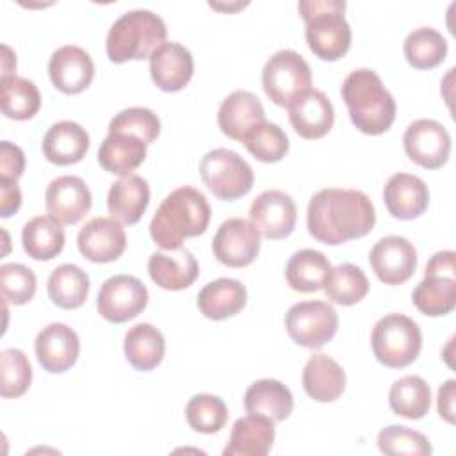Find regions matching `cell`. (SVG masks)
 Wrapping results in <instances>:
<instances>
[{
	"instance_id": "cell-46",
	"label": "cell",
	"mask_w": 456,
	"mask_h": 456,
	"mask_svg": "<svg viewBox=\"0 0 456 456\" xmlns=\"http://www.w3.org/2000/svg\"><path fill=\"white\" fill-rule=\"evenodd\" d=\"M25 171V153L23 150L11 142L2 141L0 142V173L4 178L18 180Z\"/></svg>"
},
{
	"instance_id": "cell-17",
	"label": "cell",
	"mask_w": 456,
	"mask_h": 456,
	"mask_svg": "<svg viewBox=\"0 0 456 456\" xmlns=\"http://www.w3.org/2000/svg\"><path fill=\"white\" fill-rule=\"evenodd\" d=\"M287 109L292 128L299 137L308 141L324 137L335 121V110L330 98L314 87L297 94Z\"/></svg>"
},
{
	"instance_id": "cell-4",
	"label": "cell",
	"mask_w": 456,
	"mask_h": 456,
	"mask_svg": "<svg viewBox=\"0 0 456 456\" xmlns=\"http://www.w3.org/2000/svg\"><path fill=\"white\" fill-rule=\"evenodd\" d=\"M306 45L322 61L344 57L351 46V27L344 16V0H301Z\"/></svg>"
},
{
	"instance_id": "cell-1",
	"label": "cell",
	"mask_w": 456,
	"mask_h": 456,
	"mask_svg": "<svg viewBox=\"0 0 456 456\" xmlns=\"http://www.w3.org/2000/svg\"><path fill=\"white\" fill-rule=\"evenodd\" d=\"M376 224L369 196L358 189H321L310 198L306 226L319 242L337 246L367 235Z\"/></svg>"
},
{
	"instance_id": "cell-11",
	"label": "cell",
	"mask_w": 456,
	"mask_h": 456,
	"mask_svg": "<svg viewBox=\"0 0 456 456\" xmlns=\"http://www.w3.org/2000/svg\"><path fill=\"white\" fill-rule=\"evenodd\" d=\"M148 305L146 285L130 274H114L107 278L96 297L98 314L109 322H126L137 317Z\"/></svg>"
},
{
	"instance_id": "cell-9",
	"label": "cell",
	"mask_w": 456,
	"mask_h": 456,
	"mask_svg": "<svg viewBox=\"0 0 456 456\" xmlns=\"http://www.w3.org/2000/svg\"><path fill=\"white\" fill-rule=\"evenodd\" d=\"M312 84V71L305 57L283 48L273 53L262 69V87L278 107H287Z\"/></svg>"
},
{
	"instance_id": "cell-41",
	"label": "cell",
	"mask_w": 456,
	"mask_h": 456,
	"mask_svg": "<svg viewBox=\"0 0 456 456\" xmlns=\"http://www.w3.org/2000/svg\"><path fill=\"white\" fill-rule=\"evenodd\" d=\"M185 419L194 431L212 435L224 428L228 408L219 395L196 394L185 404Z\"/></svg>"
},
{
	"instance_id": "cell-26",
	"label": "cell",
	"mask_w": 456,
	"mask_h": 456,
	"mask_svg": "<svg viewBox=\"0 0 456 456\" xmlns=\"http://www.w3.org/2000/svg\"><path fill=\"white\" fill-rule=\"evenodd\" d=\"M89 150V134L75 121L53 123L43 137V153L48 162L69 166L80 162Z\"/></svg>"
},
{
	"instance_id": "cell-22",
	"label": "cell",
	"mask_w": 456,
	"mask_h": 456,
	"mask_svg": "<svg viewBox=\"0 0 456 456\" xmlns=\"http://www.w3.org/2000/svg\"><path fill=\"white\" fill-rule=\"evenodd\" d=\"M387 210L403 221L422 216L429 205V189L422 178L410 173L392 175L383 189Z\"/></svg>"
},
{
	"instance_id": "cell-15",
	"label": "cell",
	"mask_w": 456,
	"mask_h": 456,
	"mask_svg": "<svg viewBox=\"0 0 456 456\" xmlns=\"http://www.w3.org/2000/svg\"><path fill=\"white\" fill-rule=\"evenodd\" d=\"M369 264L383 283L401 285L408 281L417 269V249L406 237L388 235L372 246Z\"/></svg>"
},
{
	"instance_id": "cell-40",
	"label": "cell",
	"mask_w": 456,
	"mask_h": 456,
	"mask_svg": "<svg viewBox=\"0 0 456 456\" xmlns=\"http://www.w3.org/2000/svg\"><path fill=\"white\" fill-rule=\"evenodd\" d=\"M246 150L260 162H278L289 151L287 134L271 121H262L246 132L242 137Z\"/></svg>"
},
{
	"instance_id": "cell-34",
	"label": "cell",
	"mask_w": 456,
	"mask_h": 456,
	"mask_svg": "<svg viewBox=\"0 0 456 456\" xmlns=\"http://www.w3.org/2000/svg\"><path fill=\"white\" fill-rule=\"evenodd\" d=\"M50 301L64 310L78 308L89 296V276L75 264L57 265L46 283Z\"/></svg>"
},
{
	"instance_id": "cell-49",
	"label": "cell",
	"mask_w": 456,
	"mask_h": 456,
	"mask_svg": "<svg viewBox=\"0 0 456 456\" xmlns=\"http://www.w3.org/2000/svg\"><path fill=\"white\" fill-rule=\"evenodd\" d=\"M4 50V62H2V75H12V71L16 69V57L12 55L11 48L7 45L2 46Z\"/></svg>"
},
{
	"instance_id": "cell-12",
	"label": "cell",
	"mask_w": 456,
	"mask_h": 456,
	"mask_svg": "<svg viewBox=\"0 0 456 456\" xmlns=\"http://www.w3.org/2000/svg\"><path fill=\"white\" fill-rule=\"evenodd\" d=\"M403 146L411 162L426 169H438L449 159L451 135L442 123L422 118L408 125Z\"/></svg>"
},
{
	"instance_id": "cell-37",
	"label": "cell",
	"mask_w": 456,
	"mask_h": 456,
	"mask_svg": "<svg viewBox=\"0 0 456 456\" xmlns=\"http://www.w3.org/2000/svg\"><path fill=\"white\" fill-rule=\"evenodd\" d=\"M388 403L395 415L417 420L429 411L431 388L424 378L410 374L394 381L388 392Z\"/></svg>"
},
{
	"instance_id": "cell-18",
	"label": "cell",
	"mask_w": 456,
	"mask_h": 456,
	"mask_svg": "<svg viewBox=\"0 0 456 456\" xmlns=\"http://www.w3.org/2000/svg\"><path fill=\"white\" fill-rule=\"evenodd\" d=\"M78 251L94 264L118 260L126 248V233L114 217H93L77 235Z\"/></svg>"
},
{
	"instance_id": "cell-47",
	"label": "cell",
	"mask_w": 456,
	"mask_h": 456,
	"mask_svg": "<svg viewBox=\"0 0 456 456\" xmlns=\"http://www.w3.org/2000/svg\"><path fill=\"white\" fill-rule=\"evenodd\" d=\"M18 180L0 176V216L9 217L18 212L21 205V191L16 183Z\"/></svg>"
},
{
	"instance_id": "cell-25",
	"label": "cell",
	"mask_w": 456,
	"mask_h": 456,
	"mask_svg": "<svg viewBox=\"0 0 456 456\" xmlns=\"http://www.w3.org/2000/svg\"><path fill=\"white\" fill-rule=\"evenodd\" d=\"M274 442V422L262 415H246L233 422L224 456H265Z\"/></svg>"
},
{
	"instance_id": "cell-20",
	"label": "cell",
	"mask_w": 456,
	"mask_h": 456,
	"mask_svg": "<svg viewBox=\"0 0 456 456\" xmlns=\"http://www.w3.org/2000/svg\"><path fill=\"white\" fill-rule=\"evenodd\" d=\"M48 75L55 89L64 94H77L91 86L94 64L84 48L64 45L50 55Z\"/></svg>"
},
{
	"instance_id": "cell-27",
	"label": "cell",
	"mask_w": 456,
	"mask_h": 456,
	"mask_svg": "<svg viewBox=\"0 0 456 456\" xmlns=\"http://www.w3.org/2000/svg\"><path fill=\"white\" fill-rule=\"evenodd\" d=\"M303 388L319 403L337 401L346 388V372L338 362L331 356L315 353L308 358L303 369Z\"/></svg>"
},
{
	"instance_id": "cell-5",
	"label": "cell",
	"mask_w": 456,
	"mask_h": 456,
	"mask_svg": "<svg viewBox=\"0 0 456 456\" xmlns=\"http://www.w3.org/2000/svg\"><path fill=\"white\" fill-rule=\"evenodd\" d=\"M167 28L164 20L148 9L123 12L109 28L105 39L107 57L116 62L150 59L151 52L164 43Z\"/></svg>"
},
{
	"instance_id": "cell-31",
	"label": "cell",
	"mask_w": 456,
	"mask_h": 456,
	"mask_svg": "<svg viewBox=\"0 0 456 456\" xmlns=\"http://www.w3.org/2000/svg\"><path fill=\"white\" fill-rule=\"evenodd\" d=\"M246 287L233 278H217L198 292V308L212 321H223L239 314L246 306Z\"/></svg>"
},
{
	"instance_id": "cell-43",
	"label": "cell",
	"mask_w": 456,
	"mask_h": 456,
	"mask_svg": "<svg viewBox=\"0 0 456 456\" xmlns=\"http://www.w3.org/2000/svg\"><path fill=\"white\" fill-rule=\"evenodd\" d=\"M378 447L390 456H429L433 451L426 435L399 424H390L378 433Z\"/></svg>"
},
{
	"instance_id": "cell-3",
	"label": "cell",
	"mask_w": 456,
	"mask_h": 456,
	"mask_svg": "<svg viewBox=\"0 0 456 456\" xmlns=\"http://www.w3.org/2000/svg\"><path fill=\"white\" fill-rule=\"evenodd\" d=\"M351 123L367 135L387 132L395 119V100L370 68L353 69L340 86Z\"/></svg>"
},
{
	"instance_id": "cell-6",
	"label": "cell",
	"mask_w": 456,
	"mask_h": 456,
	"mask_svg": "<svg viewBox=\"0 0 456 456\" xmlns=\"http://www.w3.org/2000/svg\"><path fill=\"white\" fill-rule=\"evenodd\" d=\"M370 346L376 360L390 369L413 363L422 349L419 324L403 314H387L372 328Z\"/></svg>"
},
{
	"instance_id": "cell-10",
	"label": "cell",
	"mask_w": 456,
	"mask_h": 456,
	"mask_svg": "<svg viewBox=\"0 0 456 456\" xmlns=\"http://www.w3.org/2000/svg\"><path fill=\"white\" fill-rule=\"evenodd\" d=\"M285 328L297 346L319 349L335 337L338 315L326 301H301L287 310Z\"/></svg>"
},
{
	"instance_id": "cell-2",
	"label": "cell",
	"mask_w": 456,
	"mask_h": 456,
	"mask_svg": "<svg viewBox=\"0 0 456 456\" xmlns=\"http://www.w3.org/2000/svg\"><path fill=\"white\" fill-rule=\"evenodd\" d=\"M208 223L210 205L205 194L183 185L162 200L150 223V235L159 248L178 249L187 237L205 233Z\"/></svg>"
},
{
	"instance_id": "cell-48",
	"label": "cell",
	"mask_w": 456,
	"mask_h": 456,
	"mask_svg": "<svg viewBox=\"0 0 456 456\" xmlns=\"http://www.w3.org/2000/svg\"><path fill=\"white\" fill-rule=\"evenodd\" d=\"M454 387H456V381L447 379L438 388V399H436L438 415L449 424H454Z\"/></svg>"
},
{
	"instance_id": "cell-45",
	"label": "cell",
	"mask_w": 456,
	"mask_h": 456,
	"mask_svg": "<svg viewBox=\"0 0 456 456\" xmlns=\"http://www.w3.org/2000/svg\"><path fill=\"white\" fill-rule=\"evenodd\" d=\"M0 287L9 303L25 305L36 294L37 278L34 271L23 264H4L0 267Z\"/></svg>"
},
{
	"instance_id": "cell-44",
	"label": "cell",
	"mask_w": 456,
	"mask_h": 456,
	"mask_svg": "<svg viewBox=\"0 0 456 456\" xmlns=\"http://www.w3.org/2000/svg\"><path fill=\"white\" fill-rule=\"evenodd\" d=\"M109 132H125L142 139L146 144L153 142L160 134L159 116L146 107H128L119 110L109 123Z\"/></svg>"
},
{
	"instance_id": "cell-42",
	"label": "cell",
	"mask_w": 456,
	"mask_h": 456,
	"mask_svg": "<svg viewBox=\"0 0 456 456\" xmlns=\"http://www.w3.org/2000/svg\"><path fill=\"white\" fill-rule=\"evenodd\" d=\"M32 381V367L21 349L7 347L0 353V394L2 397H20Z\"/></svg>"
},
{
	"instance_id": "cell-36",
	"label": "cell",
	"mask_w": 456,
	"mask_h": 456,
	"mask_svg": "<svg viewBox=\"0 0 456 456\" xmlns=\"http://www.w3.org/2000/svg\"><path fill=\"white\" fill-rule=\"evenodd\" d=\"M64 230L46 216H36L23 224L21 244L34 260H52L64 248Z\"/></svg>"
},
{
	"instance_id": "cell-24",
	"label": "cell",
	"mask_w": 456,
	"mask_h": 456,
	"mask_svg": "<svg viewBox=\"0 0 456 456\" xmlns=\"http://www.w3.org/2000/svg\"><path fill=\"white\" fill-rule=\"evenodd\" d=\"M262 121H265L262 102L244 89L228 94L217 110V125L221 132L235 141H242L246 132Z\"/></svg>"
},
{
	"instance_id": "cell-32",
	"label": "cell",
	"mask_w": 456,
	"mask_h": 456,
	"mask_svg": "<svg viewBox=\"0 0 456 456\" xmlns=\"http://www.w3.org/2000/svg\"><path fill=\"white\" fill-rule=\"evenodd\" d=\"M125 356L128 363L137 370L155 369L166 353V340L160 330L150 322L134 324L125 333Z\"/></svg>"
},
{
	"instance_id": "cell-16",
	"label": "cell",
	"mask_w": 456,
	"mask_h": 456,
	"mask_svg": "<svg viewBox=\"0 0 456 456\" xmlns=\"http://www.w3.org/2000/svg\"><path fill=\"white\" fill-rule=\"evenodd\" d=\"M93 196L80 176L62 175L53 178L45 192V207L50 219L59 224L78 223L91 208Z\"/></svg>"
},
{
	"instance_id": "cell-33",
	"label": "cell",
	"mask_w": 456,
	"mask_h": 456,
	"mask_svg": "<svg viewBox=\"0 0 456 456\" xmlns=\"http://www.w3.org/2000/svg\"><path fill=\"white\" fill-rule=\"evenodd\" d=\"M331 271L328 256L317 249H299L296 251L287 265L285 278L292 290L296 292H315L324 287V281Z\"/></svg>"
},
{
	"instance_id": "cell-21",
	"label": "cell",
	"mask_w": 456,
	"mask_h": 456,
	"mask_svg": "<svg viewBox=\"0 0 456 456\" xmlns=\"http://www.w3.org/2000/svg\"><path fill=\"white\" fill-rule=\"evenodd\" d=\"M194 73V61L183 45L164 41L150 55V75L153 84L166 91L176 93L183 89Z\"/></svg>"
},
{
	"instance_id": "cell-30",
	"label": "cell",
	"mask_w": 456,
	"mask_h": 456,
	"mask_svg": "<svg viewBox=\"0 0 456 456\" xmlns=\"http://www.w3.org/2000/svg\"><path fill=\"white\" fill-rule=\"evenodd\" d=\"M244 408L251 415H262L273 422H281L292 413L294 397L289 387L281 381L264 378L251 383L246 390Z\"/></svg>"
},
{
	"instance_id": "cell-29",
	"label": "cell",
	"mask_w": 456,
	"mask_h": 456,
	"mask_svg": "<svg viewBox=\"0 0 456 456\" xmlns=\"http://www.w3.org/2000/svg\"><path fill=\"white\" fill-rule=\"evenodd\" d=\"M150 203V185L139 175H126L114 182L107 194L109 214L125 223L135 224Z\"/></svg>"
},
{
	"instance_id": "cell-14",
	"label": "cell",
	"mask_w": 456,
	"mask_h": 456,
	"mask_svg": "<svg viewBox=\"0 0 456 456\" xmlns=\"http://www.w3.org/2000/svg\"><path fill=\"white\" fill-rule=\"evenodd\" d=\"M212 251L228 267H246L258 256L260 233L249 221L230 217L217 228L212 239Z\"/></svg>"
},
{
	"instance_id": "cell-35",
	"label": "cell",
	"mask_w": 456,
	"mask_h": 456,
	"mask_svg": "<svg viewBox=\"0 0 456 456\" xmlns=\"http://www.w3.org/2000/svg\"><path fill=\"white\" fill-rule=\"evenodd\" d=\"M0 105L5 118L25 121L37 114L41 107V94L32 80L18 77L16 73L2 75Z\"/></svg>"
},
{
	"instance_id": "cell-8",
	"label": "cell",
	"mask_w": 456,
	"mask_h": 456,
	"mask_svg": "<svg viewBox=\"0 0 456 456\" xmlns=\"http://www.w3.org/2000/svg\"><path fill=\"white\" fill-rule=\"evenodd\" d=\"M456 253L451 249L435 253L426 264L424 280L411 292V301L419 312L429 317L447 315L456 306Z\"/></svg>"
},
{
	"instance_id": "cell-19",
	"label": "cell",
	"mask_w": 456,
	"mask_h": 456,
	"mask_svg": "<svg viewBox=\"0 0 456 456\" xmlns=\"http://www.w3.org/2000/svg\"><path fill=\"white\" fill-rule=\"evenodd\" d=\"M34 351L39 365L52 374H61L71 369L80 353V340L73 328L62 322L45 326L34 342Z\"/></svg>"
},
{
	"instance_id": "cell-39",
	"label": "cell",
	"mask_w": 456,
	"mask_h": 456,
	"mask_svg": "<svg viewBox=\"0 0 456 456\" xmlns=\"http://www.w3.org/2000/svg\"><path fill=\"white\" fill-rule=\"evenodd\" d=\"M403 52L410 66L417 69H431L445 59L447 41L436 28L419 27L406 36Z\"/></svg>"
},
{
	"instance_id": "cell-7",
	"label": "cell",
	"mask_w": 456,
	"mask_h": 456,
	"mask_svg": "<svg viewBox=\"0 0 456 456\" xmlns=\"http://www.w3.org/2000/svg\"><path fill=\"white\" fill-rule=\"evenodd\" d=\"M200 176L207 189L224 201H233L248 194L255 182L251 166L228 148L207 151L200 162Z\"/></svg>"
},
{
	"instance_id": "cell-23",
	"label": "cell",
	"mask_w": 456,
	"mask_h": 456,
	"mask_svg": "<svg viewBox=\"0 0 456 456\" xmlns=\"http://www.w3.org/2000/svg\"><path fill=\"white\" fill-rule=\"evenodd\" d=\"M148 273L160 289L183 290L196 281L200 267L189 249L178 248L151 253L148 260Z\"/></svg>"
},
{
	"instance_id": "cell-28",
	"label": "cell",
	"mask_w": 456,
	"mask_h": 456,
	"mask_svg": "<svg viewBox=\"0 0 456 456\" xmlns=\"http://www.w3.org/2000/svg\"><path fill=\"white\" fill-rule=\"evenodd\" d=\"M146 142L132 134L109 132L98 148V164L112 175H132L146 159Z\"/></svg>"
},
{
	"instance_id": "cell-13",
	"label": "cell",
	"mask_w": 456,
	"mask_h": 456,
	"mask_svg": "<svg viewBox=\"0 0 456 456\" xmlns=\"http://www.w3.org/2000/svg\"><path fill=\"white\" fill-rule=\"evenodd\" d=\"M297 208L290 194L269 189L258 194L249 207V223L271 240L285 239L294 232Z\"/></svg>"
},
{
	"instance_id": "cell-38",
	"label": "cell",
	"mask_w": 456,
	"mask_h": 456,
	"mask_svg": "<svg viewBox=\"0 0 456 456\" xmlns=\"http://www.w3.org/2000/svg\"><path fill=\"white\" fill-rule=\"evenodd\" d=\"M322 289L331 303L351 306L367 296L369 280L358 265L338 264L337 267H331Z\"/></svg>"
}]
</instances>
